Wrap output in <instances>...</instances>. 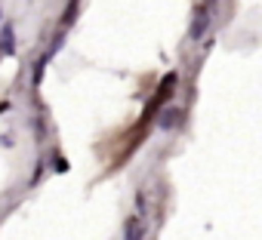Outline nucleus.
Masks as SVG:
<instances>
[{
  "label": "nucleus",
  "instance_id": "nucleus-1",
  "mask_svg": "<svg viewBox=\"0 0 262 240\" xmlns=\"http://www.w3.org/2000/svg\"><path fill=\"white\" fill-rule=\"evenodd\" d=\"M210 22H213V4L207 7V0H204V7H198V10H194L191 28H188V40H191V43L204 40V34L210 31Z\"/></svg>",
  "mask_w": 262,
  "mask_h": 240
},
{
  "label": "nucleus",
  "instance_id": "nucleus-2",
  "mask_svg": "<svg viewBox=\"0 0 262 240\" xmlns=\"http://www.w3.org/2000/svg\"><path fill=\"white\" fill-rule=\"evenodd\" d=\"M123 240H145V222L139 212L123 222Z\"/></svg>",
  "mask_w": 262,
  "mask_h": 240
},
{
  "label": "nucleus",
  "instance_id": "nucleus-3",
  "mask_svg": "<svg viewBox=\"0 0 262 240\" xmlns=\"http://www.w3.org/2000/svg\"><path fill=\"white\" fill-rule=\"evenodd\" d=\"M176 83H179V74L176 71H170L164 80H161V86H158V92H155V99L164 105V102H170L173 99V92H176Z\"/></svg>",
  "mask_w": 262,
  "mask_h": 240
},
{
  "label": "nucleus",
  "instance_id": "nucleus-4",
  "mask_svg": "<svg viewBox=\"0 0 262 240\" xmlns=\"http://www.w3.org/2000/svg\"><path fill=\"white\" fill-rule=\"evenodd\" d=\"M77 13H80V0H68V7H65V13L59 19V31H68L77 22Z\"/></svg>",
  "mask_w": 262,
  "mask_h": 240
},
{
  "label": "nucleus",
  "instance_id": "nucleus-5",
  "mask_svg": "<svg viewBox=\"0 0 262 240\" xmlns=\"http://www.w3.org/2000/svg\"><path fill=\"white\" fill-rule=\"evenodd\" d=\"M182 108H167V111H161V117H158V127L161 130H173L176 124H179V120H182Z\"/></svg>",
  "mask_w": 262,
  "mask_h": 240
},
{
  "label": "nucleus",
  "instance_id": "nucleus-6",
  "mask_svg": "<svg viewBox=\"0 0 262 240\" xmlns=\"http://www.w3.org/2000/svg\"><path fill=\"white\" fill-rule=\"evenodd\" d=\"M53 59V53L47 50L37 62H34V68H31V86H40V80H43V71H47V62Z\"/></svg>",
  "mask_w": 262,
  "mask_h": 240
},
{
  "label": "nucleus",
  "instance_id": "nucleus-7",
  "mask_svg": "<svg viewBox=\"0 0 262 240\" xmlns=\"http://www.w3.org/2000/svg\"><path fill=\"white\" fill-rule=\"evenodd\" d=\"M0 46H4V53H13L16 50V31H13V25L0 28Z\"/></svg>",
  "mask_w": 262,
  "mask_h": 240
},
{
  "label": "nucleus",
  "instance_id": "nucleus-8",
  "mask_svg": "<svg viewBox=\"0 0 262 240\" xmlns=\"http://www.w3.org/2000/svg\"><path fill=\"white\" fill-rule=\"evenodd\" d=\"M136 212H139V215H145V212H148V197H145V188H139V191H136Z\"/></svg>",
  "mask_w": 262,
  "mask_h": 240
},
{
  "label": "nucleus",
  "instance_id": "nucleus-9",
  "mask_svg": "<svg viewBox=\"0 0 262 240\" xmlns=\"http://www.w3.org/2000/svg\"><path fill=\"white\" fill-rule=\"evenodd\" d=\"M53 160H56V163H53V166H56V170H59V173H68V160H65V157H62V154H56V157H53Z\"/></svg>",
  "mask_w": 262,
  "mask_h": 240
},
{
  "label": "nucleus",
  "instance_id": "nucleus-10",
  "mask_svg": "<svg viewBox=\"0 0 262 240\" xmlns=\"http://www.w3.org/2000/svg\"><path fill=\"white\" fill-rule=\"evenodd\" d=\"M7 108H10V105H7V102H0V114H4V111H7Z\"/></svg>",
  "mask_w": 262,
  "mask_h": 240
},
{
  "label": "nucleus",
  "instance_id": "nucleus-11",
  "mask_svg": "<svg viewBox=\"0 0 262 240\" xmlns=\"http://www.w3.org/2000/svg\"><path fill=\"white\" fill-rule=\"evenodd\" d=\"M0 53H4V46H0Z\"/></svg>",
  "mask_w": 262,
  "mask_h": 240
}]
</instances>
